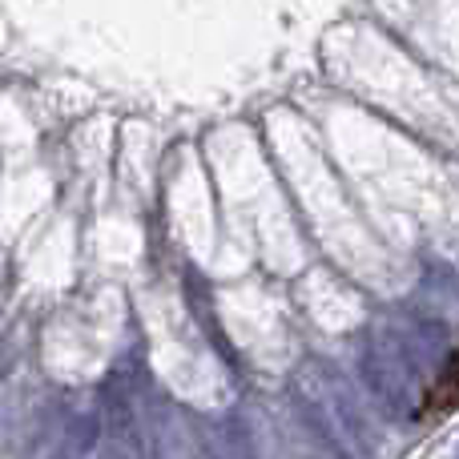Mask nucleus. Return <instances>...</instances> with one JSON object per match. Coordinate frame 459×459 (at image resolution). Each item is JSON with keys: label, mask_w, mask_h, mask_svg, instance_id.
<instances>
[{"label": "nucleus", "mask_w": 459, "mask_h": 459, "mask_svg": "<svg viewBox=\"0 0 459 459\" xmlns=\"http://www.w3.org/2000/svg\"><path fill=\"white\" fill-rule=\"evenodd\" d=\"M459 411V347L447 355V363L439 367V375L431 379L428 395L420 403V423H436Z\"/></svg>", "instance_id": "1"}]
</instances>
